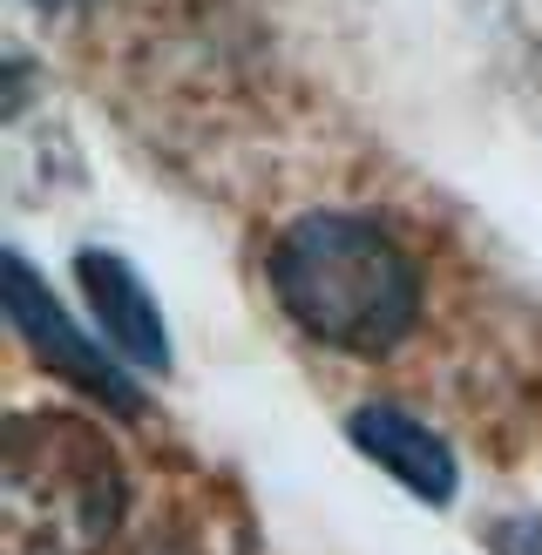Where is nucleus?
<instances>
[{
	"label": "nucleus",
	"instance_id": "obj_4",
	"mask_svg": "<svg viewBox=\"0 0 542 555\" xmlns=\"http://www.w3.org/2000/svg\"><path fill=\"white\" fill-rule=\"evenodd\" d=\"M75 278H81V292H89L95 305V325H102V339L116 346L129 366H170V332H163V312H156V298L143 292V278H136L122 258H108V251H81L75 258Z\"/></svg>",
	"mask_w": 542,
	"mask_h": 555
},
{
	"label": "nucleus",
	"instance_id": "obj_5",
	"mask_svg": "<svg viewBox=\"0 0 542 555\" xmlns=\"http://www.w3.org/2000/svg\"><path fill=\"white\" fill-rule=\"evenodd\" d=\"M352 448L373 454L400 488H414L421 502H454V454H448V440L434 427L414 421V413L360 406V413H352Z\"/></svg>",
	"mask_w": 542,
	"mask_h": 555
},
{
	"label": "nucleus",
	"instance_id": "obj_1",
	"mask_svg": "<svg viewBox=\"0 0 542 555\" xmlns=\"http://www.w3.org/2000/svg\"><path fill=\"white\" fill-rule=\"evenodd\" d=\"M271 292L285 319L339 352H393L421 319V271L393 231L346 210H312L271 244Z\"/></svg>",
	"mask_w": 542,
	"mask_h": 555
},
{
	"label": "nucleus",
	"instance_id": "obj_2",
	"mask_svg": "<svg viewBox=\"0 0 542 555\" xmlns=\"http://www.w3.org/2000/svg\"><path fill=\"white\" fill-rule=\"evenodd\" d=\"M129 508L122 454L68 406H27L0 434V555H108Z\"/></svg>",
	"mask_w": 542,
	"mask_h": 555
},
{
	"label": "nucleus",
	"instance_id": "obj_6",
	"mask_svg": "<svg viewBox=\"0 0 542 555\" xmlns=\"http://www.w3.org/2000/svg\"><path fill=\"white\" fill-rule=\"evenodd\" d=\"M35 8H75V0H35Z\"/></svg>",
	"mask_w": 542,
	"mask_h": 555
},
{
	"label": "nucleus",
	"instance_id": "obj_3",
	"mask_svg": "<svg viewBox=\"0 0 542 555\" xmlns=\"http://www.w3.org/2000/svg\"><path fill=\"white\" fill-rule=\"evenodd\" d=\"M8 285H14V325L35 339V352H48V366H62L81 393L108 400L116 413H143V393L129 386V373L116 366V359H102V346H89L62 312H54V298L41 292L35 264H27L21 251H8Z\"/></svg>",
	"mask_w": 542,
	"mask_h": 555
}]
</instances>
